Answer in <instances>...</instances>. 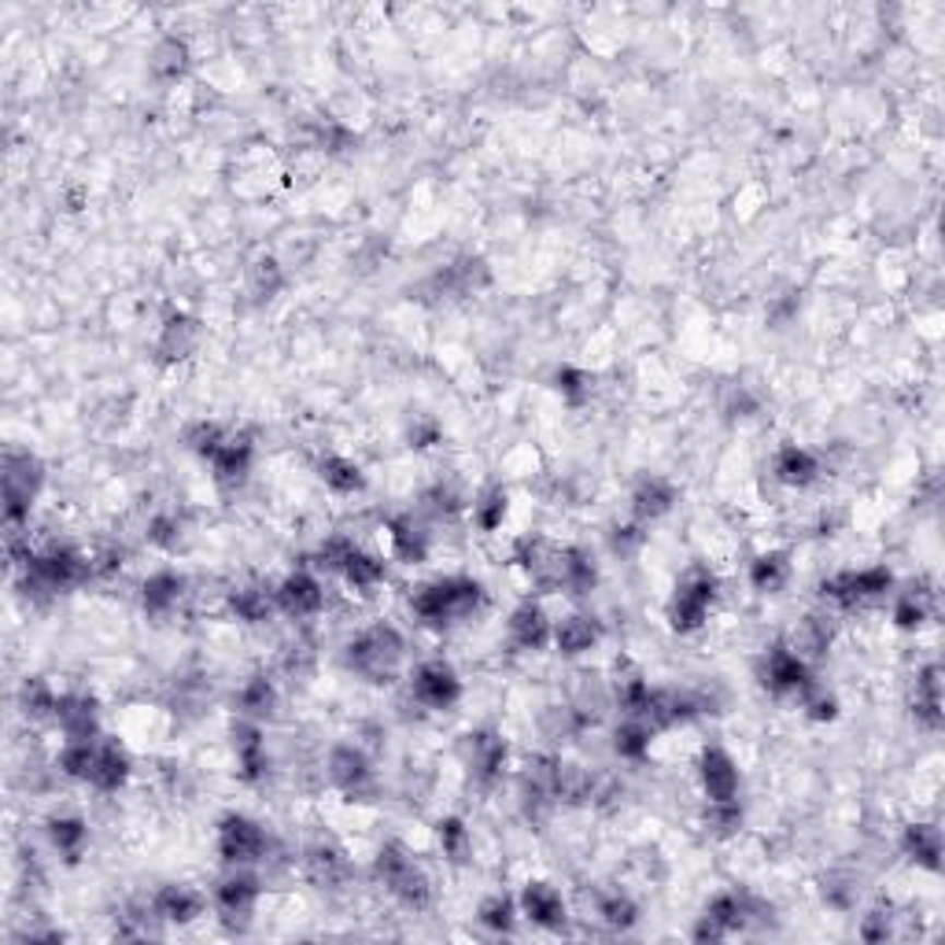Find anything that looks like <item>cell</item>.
Listing matches in <instances>:
<instances>
[{
    "instance_id": "obj_1",
    "label": "cell",
    "mask_w": 945,
    "mask_h": 945,
    "mask_svg": "<svg viewBox=\"0 0 945 945\" xmlns=\"http://www.w3.org/2000/svg\"><path fill=\"white\" fill-rule=\"evenodd\" d=\"M481 599H484V591L476 580L447 577V580L417 588L414 599H411V610L417 613V621H425V625H451V621L470 617V613L481 606Z\"/></svg>"
},
{
    "instance_id": "obj_2",
    "label": "cell",
    "mask_w": 945,
    "mask_h": 945,
    "mask_svg": "<svg viewBox=\"0 0 945 945\" xmlns=\"http://www.w3.org/2000/svg\"><path fill=\"white\" fill-rule=\"evenodd\" d=\"M344 658L347 669L369 684H388V680H395L399 661H403V636L392 625H374L347 642Z\"/></svg>"
},
{
    "instance_id": "obj_3",
    "label": "cell",
    "mask_w": 945,
    "mask_h": 945,
    "mask_svg": "<svg viewBox=\"0 0 945 945\" xmlns=\"http://www.w3.org/2000/svg\"><path fill=\"white\" fill-rule=\"evenodd\" d=\"M713 602H717V580H713V572H706V569L687 572V577L680 580L676 599H672V606H669L672 628L684 631V636H687V631H698L701 625H706L709 606H713Z\"/></svg>"
},
{
    "instance_id": "obj_4",
    "label": "cell",
    "mask_w": 945,
    "mask_h": 945,
    "mask_svg": "<svg viewBox=\"0 0 945 945\" xmlns=\"http://www.w3.org/2000/svg\"><path fill=\"white\" fill-rule=\"evenodd\" d=\"M218 853L233 869H248L270 857V835L248 816H226L218 827Z\"/></svg>"
},
{
    "instance_id": "obj_5",
    "label": "cell",
    "mask_w": 945,
    "mask_h": 945,
    "mask_svg": "<svg viewBox=\"0 0 945 945\" xmlns=\"http://www.w3.org/2000/svg\"><path fill=\"white\" fill-rule=\"evenodd\" d=\"M411 698L425 709H451L462 698V684H458L454 669L444 661H425L411 680Z\"/></svg>"
},
{
    "instance_id": "obj_6",
    "label": "cell",
    "mask_w": 945,
    "mask_h": 945,
    "mask_svg": "<svg viewBox=\"0 0 945 945\" xmlns=\"http://www.w3.org/2000/svg\"><path fill=\"white\" fill-rule=\"evenodd\" d=\"M326 776L336 791L351 798H363L374 787V768H369V757L358 746H333L326 761Z\"/></svg>"
},
{
    "instance_id": "obj_7",
    "label": "cell",
    "mask_w": 945,
    "mask_h": 945,
    "mask_svg": "<svg viewBox=\"0 0 945 945\" xmlns=\"http://www.w3.org/2000/svg\"><path fill=\"white\" fill-rule=\"evenodd\" d=\"M462 761L476 783H495L506 768V743L495 732H470L462 739Z\"/></svg>"
},
{
    "instance_id": "obj_8",
    "label": "cell",
    "mask_w": 945,
    "mask_h": 945,
    "mask_svg": "<svg viewBox=\"0 0 945 945\" xmlns=\"http://www.w3.org/2000/svg\"><path fill=\"white\" fill-rule=\"evenodd\" d=\"M326 606V591H321L318 577L310 572H292V577L281 580L277 588V610L292 621H307Z\"/></svg>"
},
{
    "instance_id": "obj_9",
    "label": "cell",
    "mask_w": 945,
    "mask_h": 945,
    "mask_svg": "<svg viewBox=\"0 0 945 945\" xmlns=\"http://www.w3.org/2000/svg\"><path fill=\"white\" fill-rule=\"evenodd\" d=\"M761 680L772 695H798L808 680V665L791 647H772L761 661Z\"/></svg>"
},
{
    "instance_id": "obj_10",
    "label": "cell",
    "mask_w": 945,
    "mask_h": 945,
    "mask_svg": "<svg viewBox=\"0 0 945 945\" xmlns=\"http://www.w3.org/2000/svg\"><path fill=\"white\" fill-rule=\"evenodd\" d=\"M233 749H237V765L240 776L248 783H259L262 776L270 772V757H267V739H262L259 720H237L233 724Z\"/></svg>"
},
{
    "instance_id": "obj_11",
    "label": "cell",
    "mask_w": 945,
    "mask_h": 945,
    "mask_svg": "<svg viewBox=\"0 0 945 945\" xmlns=\"http://www.w3.org/2000/svg\"><path fill=\"white\" fill-rule=\"evenodd\" d=\"M698 772H701V791H706L709 802H735L739 798V768L720 746H709L706 754H701Z\"/></svg>"
},
{
    "instance_id": "obj_12",
    "label": "cell",
    "mask_w": 945,
    "mask_h": 945,
    "mask_svg": "<svg viewBox=\"0 0 945 945\" xmlns=\"http://www.w3.org/2000/svg\"><path fill=\"white\" fill-rule=\"evenodd\" d=\"M304 869L310 875V883L321 886V890H336V886H344L351 879V861L329 842L310 846L304 857Z\"/></svg>"
},
{
    "instance_id": "obj_13",
    "label": "cell",
    "mask_w": 945,
    "mask_h": 945,
    "mask_svg": "<svg viewBox=\"0 0 945 945\" xmlns=\"http://www.w3.org/2000/svg\"><path fill=\"white\" fill-rule=\"evenodd\" d=\"M126 776H130V757H126V749L119 743H104V739H96V757H93V768H90V779H85V783L96 787V791H104V794H111L126 783Z\"/></svg>"
},
{
    "instance_id": "obj_14",
    "label": "cell",
    "mask_w": 945,
    "mask_h": 945,
    "mask_svg": "<svg viewBox=\"0 0 945 945\" xmlns=\"http://www.w3.org/2000/svg\"><path fill=\"white\" fill-rule=\"evenodd\" d=\"M214 901H218V912L222 920L229 923H248L251 912H256V901H259V883L251 875H233L214 890Z\"/></svg>"
},
{
    "instance_id": "obj_15",
    "label": "cell",
    "mask_w": 945,
    "mask_h": 945,
    "mask_svg": "<svg viewBox=\"0 0 945 945\" xmlns=\"http://www.w3.org/2000/svg\"><path fill=\"white\" fill-rule=\"evenodd\" d=\"M197 344H200V321L189 315H170L163 321L155 351H160L163 363H181V358H189L197 351Z\"/></svg>"
},
{
    "instance_id": "obj_16",
    "label": "cell",
    "mask_w": 945,
    "mask_h": 945,
    "mask_svg": "<svg viewBox=\"0 0 945 945\" xmlns=\"http://www.w3.org/2000/svg\"><path fill=\"white\" fill-rule=\"evenodd\" d=\"M772 476L783 488H808V484L820 476V462L805 447H783L772 462Z\"/></svg>"
},
{
    "instance_id": "obj_17",
    "label": "cell",
    "mask_w": 945,
    "mask_h": 945,
    "mask_svg": "<svg viewBox=\"0 0 945 945\" xmlns=\"http://www.w3.org/2000/svg\"><path fill=\"white\" fill-rule=\"evenodd\" d=\"M211 470H214V481L226 484V488H237V484H245L248 473H251V444H248V440H237V436H229V440L222 444L218 451H214Z\"/></svg>"
},
{
    "instance_id": "obj_18",
    "label": "cell",
    "mask_w": 945,
    "mask_h": 945,
    "mask_svg": "<svg viewBox=\"0 0 945 945\" xmlns=\"http://www.w3.org/2000/svg\"><path fill=\"white\" fill-rule=\"evenodd\" d=\"M602 639V628L599 621L591 617V613H572V617H565L558 628H554V647L562 650V654L577 658V654H588L591 647Z\"/></svg>"
},
{
    "instance_id": "obj_19",
    "label": "cell",
    "mask_w": 945,
    "mask_h": 945,
    "mask_svg": "<svg viewBox=\"0 0 945 945\" xmlns=\"http://www.w3.org/2000/svg\"><path fill=\"white\" fill-rule=\"evenodd\" d=\"M551 639H554V628H551L547 613L540 606H532V602L510 617V642L518 650H543Z\"/></svg>"
},
{
    "instance_id": "obj_20",
    "label": "cell",
    "mask_w": 945,
    "mask_h": 945,
    "mask_svg": "<svg viewBox=\"0 0 945 945\" xmlns=\"http://www.w3.org/2000/svg\"><path fill=\"white\" fill-rule=\"evenodd\" d=\"M152 912L167 923H189L203 912V898L192 886H163L152 898Z\"/></svg>"
},
{
    "instance_id": "obj_21",
    "label": "cell",
    "mask_w": 945,
    "mask_h": 945,
    "mask_svg": "<svg viewBox=\"0 0 945 945\" xmlns=\"http://www.w3.org/2000/svg\"><path fill=\"white\" fill-rule=\"evenodd\" d=\"M521 909L540 928H562L565 923V901L562 894L547 883H529L521 894Z\"/></svg>"
},
{
    "instance_id": "obj_22",
    "label": "cell",
    "mask_w": 945,
    "mask_h": 945,
    "mask_svg": "<svg viewBox=\"0 0 945 945\" xmlns=\"http://www.w3.org/2000/svg\"><path fill=\"white\" fill-rule=\"evenodd\" d=\"M56 724L67 739H101L96 735V706L85 695H63L56 706Z\"/></svg>"
},
{
    "instance_id": "obj_23",
    "label": "cell",
    "mask_w": 945,
    "mask_h": 945,
    "mask_svg": "<svg viewBox=\"0 0 945 945\" xmlns=\"http://www.w3.org/2000/svg\"><path fill=\"white\" fill-rule=\"evenodd\" d=\"M916 724L942 728V669L928 665L916 676V701H912Z\"/></svg>"
},
{
    "instance_id": "obj_24",
    "label": "cell",
    "mask_w": 945,
    "mask_h": 945,
    "mask_svg": "<svg viewBox=\"0 0 945 945\" xmlns=\"http://www.w3.org/2000/svg\"><path fill=\"white\" fill-rule=\"evenodd\" d=\"M672 503H676V488H672L665 476H647V481L636 488V495H631V510H636L639 521L665 518V513L672 510Z\"/></svg>"
},
{
    "instance_id": "obj_25",
    "label": "cell",
    "mask_w": 945,
    "mask_h": 945,
    "mask_svg": "<svg viewBox=\"0 0 945 945\" xmlns=\"http://www.w3.org/2000/svg\"><path fill=\"white\" fill-rule=\"evenodd\" d=\"M599 580V569H595V558L580 547H569L562 551V562H558V591H572V595H583L591 591Z\"/></svg>"
},
{
    "instance_id": "obj_26",
    "label": "cell",
    "mask_w": 945,
    "mask_h": 945,
    "mask_svg": "<svg viewBox=\"0 0 945 945\" xmlns=\"http://www.w3.org/2000/svg\"><path fill=\"white\" fill-rule=\"evenodd\" d=\"M237 706H240V717L248 720H270L277 713V684L270 676H251L245 687L237 690Z\"/></svg>"
},
{
    "instance_id": "obj_27",
    "label": "cell",
    "mask_w": 945,
    "mask_h": 945,
    "mask_svg": "<svg viewBox=\"0 0 945 945\" xmlns=\"http://www.w3.org/2000/svg\"><path fill=\"white\" fill-rule=\"evenodd\" d=\"M229 610L237 613L240 621H248V625H259V621H270V613L277 610V591L262 588V583H251V588H233L229 591Z\"/></svg>"
},
{
    "instance_id": "obj_28",
    "label": "cell",
    "mask_w": 945,
    "mask_h": 945,
    "mask_svg": "<svg viewBox=\"0 0 945 945\" xmlns=\"http://www.w3.org/2000/svg\"><path fill=\"white\" fill-rule=\"evenodd\" d=\"M749 583H754V591H761V595H779V591L791 583V558L779 551L761 554V558L749 565Z\"/></svg>"
},
{
    "instance_id": "obj_29",
    "label": "cell",
    "mask_w": 945,
    "mask_h": 945,
    "mask_svg": "<svg viewBox=\"0 0 945 945\" xmlns=\"http://www.w3.org/2000/svg\"><path fill=\"white\" fill-rule=\"evenodd\" d=\"M141 599L152 617H163V613L178 610V602L185 599V580L178 572H155V577H149V583H144Z\"/></svg>"
},
{
    "instance_id": "obj_30",
    "label": "cell",
    "mask_w": 945,
    "mask_h": 945,
    "mask_svg": "<svg viewBox=\"0 0 945 945\" xmlns=\"http://www.w3.org/2000/svg\"><path fill=\"white\" fill-rule=\"evenodd\" d=\"M831 636H835L831 617H820V613H813V617L798 621L794 639H791V650H794L798 658H816V654H824V650L831 647Z\"/></svg>"
},
{
    "instance_id": "obj_31",
    "label": "cell",
    "mask_w": 945,
    "mask_h": 945,
    "mask_svg": "<svg viewBox=\"0 0 945 945\" xmlns=\"http://www.w3.org/2000/svg\"><path fill=\"white\" fill-rule=\"evenodd\" d=\"M388 540H392V554L403 562H425L428 558V532L414 518H399L388 524Z\"/></svg>"
},
{
    "instance_id": "obj_32",
    "label": "cell",
    "mask_w": 945,
    "mask_h": 945,
    "mask_svg": "<svg viewBox=\"0 0 945 945\" xmlns=\"http://www.w3.org/2000/svg\"><path fill=\"white\" fill-rule=\"evenodd\" d=\"M905 850H909L912 861L923 864V869H931V872L942 869V831L934 824H912L909 831H905Z\"/></svg>"
},
{
    "instance_id": "obj_33",
    "label": "cell",
    "mask_w": 945,
    "mask_h": 945,
    "mask_svg": "<svg viewBox=\"0 0 945 945\" xmlns=\"http://www.w3.org/2000/svg\"><path fill=\"white\" fill-rule=\"evenodd\" d=\"M318 473H321V481H326V488L336 492V495H355V492L366 488V476L355 462H351V458H340V454L321 458Z\"/></svg>"
},
{
    "instance_id": "obj_34",
    "label": "cell",
    "mask_w": 945,
    "mask_h": 945,
    "mask_svg": "<svg viewBox=\"0 0 945 945\" xmlns=\"http://www.w3.org/2000/svg\"><path fill=\"white\" fill-rule=\"evenodd\" d=\"M931 613H934V591H920V588L901 591L898 602H894V625L905 631H916L928 625Z\"/></svg>"
},
{
    "instance_id": "obj_35",
    "label": "cell",
    "mask_w": 945,
    "mask_h": 945,
    "mask_svg": "<svg viewBox=\"0 0 945 945\" xmlns=\"http://www.w3.org/2000/svg\"><path fill=\"white\" fill-rule=\"evenodd\" d=\"M185 67H189V48H185V42H178V37H163L152 52V74L160 78V82H178L185 74Z\"/></svg>"
},
{
    "instance_id": "obj_36",
    "label": "cell",
    "mask_w": 945,
    "mask_h": 945,
    "mask_svg": "<svg viewBox=\"0 0 945 945\" xmlns=\"http://www.w3.org/2000/svg\"><path fill=\"white\" fill-rule=\"evenodd\" d=\"M388 890H392L395 898L406 905V909H425V905H428V898H433V886H428L425 872L417 869L414 861L406 864V869L399 872L392 883H388Z\"/></svg>"
},
{
    "instance_id": "obj_37",
    "label": "cell",
    "mask_w": 945,
    "mask_h": 945,
    "mask_svg": "<svg viewBox=\"0 0 945 945\" xmlns=\"http://www.w3.org/2000/svg\"><path fill=\"white\" fill-rule=\"evenodd\" d=\"M351 588L355 591H374L377 583L385 580V562L377 558V554H366V551H355L344 565V572H340Z\"/></svg>"
},
{
    "instance_id": "obj_38",
    "label": "cell",
    "mask_w": 945,
    "mask_h": 945,
    "mask_svg": "<svg viewBox=\"0 0 945 945\" xmlns=\"http://www.w3.org/2000/svg\"><path fill=\"white\" fill-rule=\"evenodd\" d=\"M650 728L642 724V720L636 717H625V724L617 728V735H613V749H617L625 761H639V757H647L650 749Z\"/></svg>"
},
{
    "instance_id": "obj_39",
    "label": "cell",
    "mask_w": 945,
    "mask_h": 945,
    "mask_svg": "<svg viewBox=\"0 0 945 945\" xmlns=\"http://www.w3.org/2000/svg\"><path fill=\"white\" fill-rule=\"evenodd\" d=\"M281 285H285V270H281L277 259H256L248 267V288L256 299H270L277 296Z\"/></svg>"
},
{
    "instance_id": "obj_40",
    "label": "cell",
    "mask_w": 945,
    "mask_h": 945,
    "mask_svg": "<svg viewBox=\"0 0 945 945\" xmlns=\"http://www.w3.org/2000/svg\"><path fill=\"white\" fill-rule=\"evenodd\" d=\"M48 839H52V846L63 857H71V861H74V857L82 853L85 839H90V831H85V824L74 820V816H60V820L48 824Z\"/></svg>"
},
{
    "instance_id": "obj_41",
    "label": "cell",
    "mask_w": 945,
    "mask_h": 945,
    "mask_svg": "<svg viewBox=\"0 0 945 945\" xmlns=\"http://www.w3.org/2000/svg\"><path fill=\"white\" fill-rule=\"evenodd\" d=\"M19 701H23V713L42 720V717H56V706H60V698H56V690L45 684V680H26L23 690H19Z\"/></svg>"
},
{
    "instance_id": "obj_42",
    "label": "cell",
    "mask_w": 945,
    "mask_h": 945,
    "mask_svg": "<svg viewBox=\"0 0 945 945\" xmlns=\"http://www.w3.org/2000/svg\"><path fill=\"white\" fill-rule=\"evenodd\" d=\"M506 506H510V499H506V492L503 488H488L481 495V499L473 503V521H476V529H484V532H495L499 529V524L506 521Z\"/></svg>"
},
{
    "instance_id": "obj_43",
    "label": "cell",
    "mask_w": 945,
    "mask_h": 945,
    "mask_svg": "<svg viewBox=\"0 0 945 945\" xmlns=\"http://www.w3.org/2000/svg\"><path fill=\"white\" fill-rule=\"evenodd\" d=\"M558 392L569 399L572 406H580V403H588L591 392H595V377H591L588 369L565 366L562 374H558Z\"/></svg>"
},
{
    "instance_id": "obj_44",
    "label": "cell",
    "mask_w": 945,
    "mask_h": 945,
    "mask_svg": "<svg viewBox=\"0 0 945 945\" xmlns=\"http://www.w3.org/2000/svg\"><path fill=\"white\" fill-rule=\"evenodd\" d=\"M599 916L610 923L613 931H628L631 923H636L639 909H636V901L625 898V894H610V898L599 901Z\"/></svg>"
},
{
    "instance_id": "obj_45",
    "label": "cell",
    "mask_w": 945,
    "mask_h": 945,
    "mask_svg": "<svg viewBox=\"0 0 945 945\" xmlns=\"http://www.w3.org/2000/svg\"><path fill=\"white\" fill-rule=\"evenodd\" d=\"M481 923L495 934H510L513 931V901L503 898V894H495V898L481 905Z\"/></svg>"
},
{
    "instance_id": "obj_46",
    "label": "cell",
    "mask_w": 945,
    "mask_h": 945,
    "mask_svg": "<svg viewBox=\"0 0 945 945\" xmlns=\"http://www.w3.org/2000/svg\"><path fill=\"white\" fill-rule=\"evenodd\" d=\"M355 551H358L355 540H347V535H329V540L321 543V551H318V565H321V569H329V572H344V565H347V558Z\"/></svg>"
},
{
    "instance_id": "obj_47",
    "label": "cell",
    "mask_w": 945,
    "mask_h": 945,
    "mask_svg": "<svg viewBox=\"0 0 945 945\" xmlns=\"http://www.w3.org/2000/svg\"><path fill=\"white\" fill-rule=\"evenodd\" d=\"M706 824L713 827L717 835H735L739 827H743V808H739V798H735V802H709Z\"/></svg>"
},
{
    "instance_id": "obj_48",
    "label": "cell",
    "mask_w": 945,
    "mask_h": 945,
    "mask_svg": "<svg viewBox=\"0 0 945 945\" xmlns=\"http://www.w3.org/2000/svg\"><path fill=\"white\" fill-rule=\"evenodd\" d=\"M440 850L451 857V861H465V853H470V831H465L462 820L440 824Z\"/></svg>"
},
{
    "instance_id": "obj_49",
    "label": "cell",
    "mask_w": 945,
    "mask_h": 945,
    "mask_svg": "<svg viewBox=\"0 0 945 945\" xmlns=\"http://www.w3.org/2000/svg\"><path fill=\"white\" fill-rule=\"evenodd\" d=\"M181 535V521L178 513H160L152 524H149V540L155 543V547H174Z\"/></svg>"
},
{
    "instance_id": "obj_50",
    "label": "cell",
    "mask_w": 945,
    "mask_h": 945,
    "mask_svg": "<svg viewBox=\"0 0 945 945\" xmlns=\"http://www.w3.org/2000/svg\"><path fill=\"white\" fill-rule=\"evenodd\" d=\"M890 934H894V916H890V909H875V912L864 916V923H861V938H864V942H886Z\"/></svg>"
},
{
    "instance_id": "obj_51",
    "label": "cell",
    "mask_w": 945,
    "mask_h": 945,
    "mask_svg": "<svg viewBox=\"0 0 945 945\" xmlns=\"http://www.w3.org/2000/svg\"><path fill=\"white\" fill-rule=\"evenodd\" d=\"M639 543H642L639 524H625V529H617V535H613V551H631Z\"/></svg>"
},
{
    "instance_id": "obj_52",
    "label": "cell",
    "mask_w": 945,
    "mask_h": 945,
    "mask_svg": "<svg viewBox=\"0 0 945 945\" xmlns=\"http://www.w3.org/2000/svg\"><path fill=\"white\" fill-rule=\"evenodd\" d=\"M411 440L414 447H433L436 440H440V428H436V422H422L411 428Z\"/></svg>"
}]
</instances>
